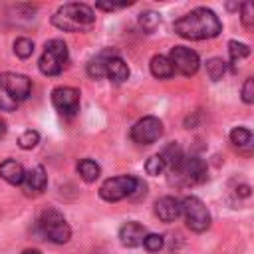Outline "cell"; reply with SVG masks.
Returning a JSON list of instances; mask_svg holds the SVG:
<instances>
[{
  "label": "cell",
  "mask_w": 254,
  "mask_h": 254,
  "mask_svg": "<svg viewBox=\"0 0 254 254\" xmlns=\"http://www.w3.org/2000/svg\"><path fill=\"white\" fill-rule=\"evenodd\" d=\"M0 81L6 87V91L12 95V99H16V101H22V99H26L30 95L32 83L22 73H2L0 75Z\"/></svg>",
  "instance_id": "cell-11"
},
{
  "label": "cell",
  "mask_w": 254,
  "mask_h": 254,
  "mask_svg": "<svg viewBox=\"0 0 254 254\" xmlns=\"http://www.w3.org/2000/svg\"><path fill=\"white\" fill-rule=\"evenodd\" d=\"M38 143H40V135H38V131H32V129L24 131V133L18 137L20 149H34Z\"/></svg>",
  "instance_id": "cell-26"
},
{
  "label": "cell",
  "mask_w": 254,
  "mask_h": 254,
  "mask_svg": "<svg viewBox=\"0 0 254 254\" xmlns=\"http://www.w3.org/2000/svg\"><path fill=\"white\" fill-rule=\"evenodd\" d=\"M240 10H242V24L246 26V28H252V24H254V6H252V2H244V4H240Z\"/></svg>",
  "instance_id": "cell-30"
},
{
  "label": "cell",
  "mask_w": 254,
  "mask_h": 254,
  "mask_svg": "<svg viewBox=\"0 0 254 254\" xmlns=\"http://www.w3.org/2000/svg\"><path fill=\"white\" fill-rule=\"evenodd\" d=\"M52 103L62 115L73 117L79 109V91L75 87H56L52 91Z\"/></svg>",
  "instance_id": "cell-10"
},
{
  "label": "cell",
  "mask_w": 254,
  "mask_h": 254,
  "mask_svg": "<svg viewBox=\"0 0 254 254\" xmlns=\"http://www.w3.org/2000/svg\"><path fill=\"white\" fill-rule=\"evenodd\" d=\"M155 214L163 222H173L181 216V200L175 196H161L155 202Z\"/></svg>",
  "instance_id": "cell-13"
},
{
  "label": "cell",
  "mask_w": 254,
  "mask_h": 254,
  "mask_svg": "<svg viewBox=\"0 0 254 254\" xmlns=\"http://www.w3.org/2000/svg\"><path fill=\"white\" fill-rule=\"evenodd\" d=\"M206 73H208V77H210L212 81L222 79V75L226 73V62L220 60V58L208 60V62H206Z\"/></svg>",
  "instance_id": "cell-21"
},
{
  "label": "cell",
  "mask_w": 254,
  "mask_h": 254,
  "mask_svg": "<svg viewBox=\"0 0 254 254\" xmlns=\"http://www.w3.org/2000/svg\"><path fill=\"white\" fill-rule=\"evenodd\" d=\"M105 75H107L113 83H123V81L129 77V67H127V64H125L119 56H113V58H109V62H107Z\"/></svg>",
  "instance_id": "cell-17"
},
{
  "label": "cell",
  "mask_w": 254,
  "mask_h": 254,
  "mask_svg": "<svg viewBox=\"0 0 254 254\" xmlns=\"http://www.w3.org/2000/svg\"><path fill=\"white\" fill-rule=\"evenodd\" d=\"M151 73L157 77V79H169L175 71H173V65L169 62L167 56H153L151 58Z\"/></svg>",
  "instance_id": "cell-19"
},
{
  "label": "cell",
  "mask_w": 254,
  "mask_h": 254,
  "mask_svg": "<svg viewBox=\"0 0 254 254\" xmlns=\"http://www.w3.org/2000/svg\"><path fill=\"white\" fill-rule=\"evenodd\" d=\"M24 189L28 192H42L48 185V175H46V169L42 165L30 169L26 175H24V181H22Z\"/></svg>",
  "instance_id": "cell-14"
},
{
  "label": "cell",
  "mask_w": 254,
  "mask_h": 254,
  "mask_svg": "<svg viewBox=\"0 0 254 254\" xmlns=\"http://www.w3.org/2000/svg\"><path fill=\"white\" fill-rule=\"evenodd\" d=\"M159 22H161V18H159L157 12H151V10H149V12L139 14V26H141V30L147 32V34L155 32L157 26H159Z\"/></svg>",
  "instance_id": "cell-22"
},
{
  "label": "cell",
  "mask_w": 254,
  "mask_h": 254,
  "mask_svg": "<svg viewBox=\"0 0 254 254\" xmlns=\"http://www.w3.org/2000/svg\"><path fill=\"white\" fill-rule=\"evenodd\" d=\"M169 62L173 65V71H179L183 75H194L200 65L198 54L185 46H175L169 54Z\"/></svg>",
  "instance_id": "cell-8"
},
{
  "label": "cell",
  "mask_w": 254,
  "mask_h": 254,
  "mask_svg": "<svg viewBox=\"0 0 254 254\" xmlns=\"http://www.w3.org/2000/svg\"><path fill=\"white\" fill-rule=\"evenodd\" d=\"M67 64V46L64 40H50L44 48V54L38 62V67L44 75H58L62 73L64 65Z\"/></svg>",
  "instance_id": "cell-3"
},
{
  "label": "cell",
  "mask_w": 254,
  "mask_h": 254,
  "mask_svg": "<svg viewBox=\"0 0 254 254\" xmlns=\"http://www.w3.org/2000/svg\"><path fill=\"white\" fill-rule=\"evenodd\" d=\"M230 141L236 147H248L252 143V131L246 129V127H234L230 131Z\"/></svg>",
  "instance_id": "cell-23"
},
{
  "label": "cell",
  "mask_w": 254,
  "mask_h": 254,
  "mask_svg": "<svg viewBox=\"0 0 254 254\" xmlns=\"http://www.w3.org/2000/svg\"><path fill=\"white\" fill-rule=\"evenodd\" d=\"M24 175H26V171H24V167L20 163H16L12 159H6V161L0 163V179H4L6 183H10V185H22Z\"/></svg>",
  "instance_id": "cell-16"
},
{
  "label": "cell",
  "mask_w": 254,
  "mask_h": 254,
  "mask_svg": "<svg viewBox=\"0 0 254 254\" xmlns=\"http://www.w3.org/2000/svg\"><path fill=\"white\" fill-rule=\"evenodd\" d=\"M161 135H163V123H161V119H157L153 115H147V117L139 119L131 127V139L139 145H151Z\"/></svg>",
  "instance_id": "cell-9"
},
{
  "label": "cell",
  "mask_w": 254,
  "mask_h": 254,
  "mask_svg": "<svg viewBox=\"0 0 254 254\" xmlns=\"http://www.w3.org/2000/svg\"><path fill=\"white\" fill-rule=\"evenodd\" d=\"M4 135H6V123H4L2 119H0V139H2Z\"/></svg>",
  "instance_id": "cell-32"
},
{
  "label": "cell",
  "mask_w": 254,
  "mask_h": 254,
  "mask_svg": "<svg viewBox=\"0 0 254 254\" xmlns=\"http://www.w3.org/2000/svg\"><path fill=\"white\" fill-rule=\"evenodd\" d=\"M175 32L185 40H208L222 32V24L212 10L194 8L175 22Z\"/></svg>",
  "instance_id": "cell-1"
},
{
  "label": "cell",
  "mask_w": 254,
  "mask_h": 254,
  "mask_svg": "<svg viewBox=\"0 0 254 254\" xmlns=\"http://www.w3.org/2000/svg\"><path fill=\"white\" fill-rule=\"evenodd\" d=\"M77 173H79V177H81L85 183H93V181L101 175V169H99V165H97L95 161H91V159H81V161L77 163Z\"/></svg>",
  "instance_id": "cell-20"
},
{
  "label": "cell",
  "mask_w": 254,
  "mask_h": 254,
  "mask_svg": "<svg viewBox=\"0 0 254 254\" xmlns=\"http://www.w3.org/2000/svg\"><path fill=\"white\" fill-rule=\"evenodd\" d=\"M40 226H42L44 236H46L48 240L56 242V244H64V242H67L69 236H71V228H69V224L65 222L64 214H62L60 210L52 208V206L42 212V216H40Z\"/></svg>",
  "instance_id": "cell-4"
},
{
  "label": "cell",
  "mask_w": 254,
  "mask_h": 254,
  "mask_svg": "<svg viewBox=\"0 0 254 254\" xmlns=\"http://www.w3.org/2000/svg\"><path fill=\"white\" fill-rule=\"evenodd\" d=\"M242 99H244V103H252L254 101V79L252 77H248L244 81V85H242Z\"/></svg>",
  "instance_id": "cell-31"
},
{
  "label": "cell",
  "mask_w": 254,
  "mask_h": 254,
  "mask_svg": "<svg viewBox=\"0 0 254 254\" xmlns=\"http://www.w3.org/2000/svg\"><path fill=\"white\" fill-rule=\"evenodd\" d=\"M181 214L185 216L187 226L194 232H204L210 226V212L196 196H185L181 200Z\"/></svg>",
  "instance_id": "cell-5"
},
{
  "label": "cell",
  "mask_w": 254,
  "mask_h": 254,
  "mask_svg": "<svg viewBox=\"0 0 254 254\" xmlns=\"http://www.w3.org/2000/svg\"><path fill=\"white\" fill-rule=\"evenodd\" d=\"M159 157L163 159L165 167H169L171 171H175V169L183 163V159H185L183 149H181V145H179V143H171V145H167V147L159 153Z\"/></svg>",
  "instance_id": "cell-18"
},
{
  "label": "cell",
  "mask_w": 254,
  "mask_h": 254,
  "mask_svg": "<svg viewBox=\"0 0 254 254\" xmlns=\"http://www.w3.org/2000/svg\"><path fill=\"white\" fill-rule=\"evenodd\" d=\"M113 56H115V52H113L111 48H107V50L99 52L97 56H93V58L87 62V75L93 77V79L103 77V75H105V69H107V62H109V58H113Z\"/></svg>",
  "instance_id": "cell-15"
},
{
  "label": "cell",
  "mask_w": 254,
  "mask_h": 254,
  "mask_svg": "<svg viewBox=\"0 0 254 254\" xmlns=\"http://www.w3.org/2000/svg\"><path fill=\"white\" fill-rule=\"evenodd\" d=\"M52 24L64 32H87L95 24V12L87 4L69 2L56 10Z\"/></svg>",
  "instance_id": "cell-2"
},
{
  "label": "cell",
  "mask_w": 254,
  "mask_h": 254,
  "mask_svg": "<svg viewBox=\"0 0 254 254\" xmlns=\"http://www.w3.org/2000/svg\"><path fill=\"white\" fill-rule=\"evenodd\" d=\"M16 107H18V101L12 99V95L6 91V87H4L2 81H0V109H2V111H14Z\"/></svg>",
  "instance_id": "cell-28"
},
{
  "label": "cell",
  "mask_w": 254,
  "mask_h": 254,
  "mask_svg": "<svg viewBox=\"0 0 254 254\" xmlns=\"http://www.w3.org/2000/svg\"><path fill=\"white\" fill-rule=\"evenodd\" d=\"M143 246L149 252H159L163 248V236L161 234H147L145 240H143Z\"/></svg>",
  "instance_id": "cell-29"
},
{
  "label": "cell",
  "mask_w": 254,
  "mask_h": 254,
  "mask_svg": "<svg viewBox=\"0 0 254 254\" xmlns=\"http://www.w3.org/2000/svg\"><path fill=\"white\" fill-rule=\"evenodd\" d=\"M171 175H175V181L177 185H196V183H202L206 179V165L196 159V157H185L183 163L171 171Z\"/></svg>",
  "instance_id": "cell-7"
},
{
  "label": "cell",
  "mask_w": 254,
  "mask_h": 254,
  "mask_svg": "<svg viewBox=\"0 0 254 254\" xmlns=\"http://www.w3.org/2000/svg\"><path fill=\"white\" fill-rule=\"evenodd\" d=\"M145 171H147L149 175H153V177L161 175V173L165 171V163H163V159H161L159 155L149 157V159H147V163H145Z\"/></svg>",
  "instance_id": "cell-27"
},
{
  "label": "cell",
  "mask_w": 254,
  "mask_h": 254,
  "mask_svg": "<svg viewBox=\"0 0 254 254\" xmlns=\"http://www.w3.org/2000/svg\"><path fill=\"white\" fill-rule=\"evenodd\" d=\"M228 54H230V60L236 64L240 60H244L248 54H250V48L242 42H236V40H230L228 42Z\"/></svg>",
  "instance_id": "cell-24"
},
{
  "label": "cell",
  "mask_w": 254,
  "mask_h": 254,
  "mask_svg": "<svg viewBox=\"0 0 254 254\" xmlns=\"http://www.w3.org/2000/svg\"><path fill=\"white\" fill-rule=\"evenodd\" d=\"M145 236H147V228H145L141 222H135V220L125 222V224L119 228V240H121V244L127 246V248H137V246H141L143 240H145Z\"/></svg>",
  "instance_id": "cell-12"
},
{
  "label": "cell",
  "mask_w": 254,
  "mask_h": 254,
  "mask_svg": "<svg viewBox=\"0 0 254 254\" xmlns=\"http://www.w3.org/2000/svg\"><path fill=\"white\" fill-rule=\"evenodd\" d=\"M22 254H42L40 250H36V248H28V250H24Z\"/></svg>",
  "instance_id": "cell-33"
},
{
  "label": "cell",
  "mask_w": 254,
  "mask_h": 254,
  "mask_svg": "<svg viewBox=\"0 0 254 254\" xmlns=\"http://www.w3.org/2000/svg\"><path fill=\"white\" fill-rule=\"evenodd\" d=\"M14 54H16L18 58H22V60L30 58V56L34 54V42L28 40V38H18V40L14 42Z\"/></svg>",
  "instance_id": "cell-25"
},
{
  "label": "cell",
  "mask_w": 254,
  "mask_h": 254,
  "mask_svg": "<svg viewBox=\"0 0 254 254\" xmlns=\"http://www.w3.org/2000/svg\"><path fill=\"white\" fill-rule=\"evenodd\" d=\"M137 185V177L131 175H121V177H111L99 187V196L107 202H117L125 196H131Z\"/></svg>",
  "instance_id": "cell-6"
}]
</instances>
